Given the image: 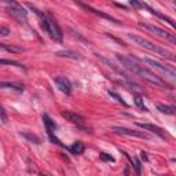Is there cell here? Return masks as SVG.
I'll use <instances>...</instances> for the list:
<instances>
[{
    "label": "cell",
    "mask_w": 176,
    "mask_h": 176,
    "mask_svg": "<svg viewBox=\"0 0 176 176\" xmlns=\"http://www.w3.org/2000/svg\"><path fill=\"white\" fill-rule=\"evenodd\" d=\"M61 116L63 118H66V121H70L73 124H77V125H83L85 123L84 117L80 116V114L74 113V111H70V110H62L61 111Z\"/></svg>",
    "instance_id": "obj_9"
},
{
    "label": "cell",
    "mask_w": 176,
    "mask_h": 176,
    "mask_svg": "<svg viewBox=\"0 0 176 176\" xmlns=\"http://www.w3.org/2000/svg\"><path fill=\"white\" fill-rule=\"evenodd\" d=\"M146 10H149L150 12H151V14H154V15H157V17H158V18H161V20H164L165 22H168V24L171 25V26H172V28H174V29L176 30V25L174 24V21H172L171 18H168V17H166V15H164V14H162V12H160V11L154 10V8L149 7V6H147V4H146Z\"/></svg>",
    "instance_id": "obj_12"
},
{
    "label": "cell",
    "mask_w": 176,
    "mask_h": 176,
    "mask_svg": "<svg viewBox=\"0 0 176 176\" xmlns=\"http://www.w3.org/2000/svg\"><path fill=\"white\" fill-rule=\"evenodd\" d=\"M0 113H2V123L6 124V123H7V114H6V110H4V109H2Z\"/></svg>",
    "instance_id": "obj_29"
},
{
    "label": "cell",
    "mask_w": 176,
    "mask_h": 176,
    "mask_svg": "<svg viewBox=\"0 0 176 176\" xmlns=\"http://www.w3.org/2000/svg\"><path fill=\"white\" fill-rule=\"evenodd\" d=\"M133 168H135V172L138 176H140V162L138 160H133Z\"/></svg>",
    "instance_id": "obj_26"
},
{
    "label": "cell",
    "mask_w": 176,
    "mask_h": 176,
    "mask_svg": "<svg viewBox=\"0 0 176 176\" xmlns=\"http://www.w3.org/2000/svg\"><path fill=\"white\" fill-rule=\"evenodd\" d=\"M129 4L135 8H146V3H142V2H136V0H131Z\"/></svg>",
    "instance_id": "obj_22"
},
{
    "label": "cell",
    "mask_w": 176,
    "mask_h": 176,
    "mask_svg": "<svg viewBox=\"0 0 176 176\" xmlns=\"http://www.w3.org/2000/svg\"><path fill=\"white\" fill-rule=\"evenodd\" d=\"M70 151L73 154H83L84 153V145L81 142H74L72 146H70Z\"/></svg>",
    "instance_id": "obj_18"
},
{
    "label": "cell",
    "mask_w": 176,
    "mask_h": 176,
    "mask_svg": "<svg viewBox=\"0 0 176 176\" xmlns=\"http://www.w3.org/2000/svg\"><path fill=\"white\" fill-rule=\"evenodd\" d=\"M139 26H140V28H143V29H146V30H149V32H151V33L157 34V36L162 37V39L169 40L171 43L176 44V34L169 33L168 30L161 29L160 26H156V25H153V24H147V22H139Z\"/></svg>",
    "instance_id": "obj_4"
},
{
    "label": "cell",
    "mask_w": 176,
    "mask_h": 176,
    "mask_svg": "<svg viewBox=\"0 0 176 176\" xmlns=\"http://www.w3.org/2000/svg\"><path fill=\"white\" fill-rule=\"evenodd\" d=\"M69 30L72 32V34H73V36H74V37H77V39H79L80 41H83V43H87V40H85V39H84V37H83V36H80V34H79V32H74V30L72 29V28H70Z\"/></svg>",
    "instance_id": "obj_27"
},
{
    "label": "cell",
    "mask_w": 176,
    "mask_h": 176,
    "mask_svg": "<svg viewBox=\"0 0 176 176\" xmlns=\"http://www.w3.org/2000/svg\"><path fill=\"white\" fill-rule=\"evenodd\" d=\"M135 103H136V106L139 107V109H142L143 111H147V107L145 106V103H143V98L142 97L135 95Z\"/></svg>",
    "instance_id": "obj_21"
},
{
    "label": "cell",
    "mask_w": 176,
    "mask_h": 176,
    "mask_svg": "<svg viewBox=\"0 0 176 176\" xmlns=\"http://www.w3.org/2000/svg\"><path fill=\"white\" fill-rule=\"evenodd\" d=\"M109 95H110V97H111V98H114V99H116V102H118V103H121V105H123V106H125V107H128V103H127V102H125V101H124V99H123V98H121V97H120V95H118V94H117V92H114V91H109Z\"/></svg>",
    "instance_id": "obj_20"
},
{
    "label": "cell",
    "mask_w": 176,
    "mask_h": 176,
    "mask_svg": "<svg viewBox=\"0 0 176 176\" xmlns=\"http://www.w3.org/2000/svg\"><path fill=\"white\" fill-rule=\"evenodd\" d=\"M172 161H174V162H176V158H172Z\"/></svg>",
    "instance_id": "obj_31"
},
{
    "label": "cell",
    "mask_w": 176,
    "mask_h": 176,
    "mask_svg": "<svg viewBox=\"0 0 176 176\" xmlns=\"http://www.w3.org/2000/svg\"><path fill=\"white\" fill-rule=\"evenodd\" d=\"M0 63H2V65H15V66H18V68H22V65H21V63L15 62V61H7V59H2V61H0Z\"/></svg>",
    "instance_id": "obj_24"
},
{
    "label": "cell",
    "mask_w": 176,
    "mask_h": 176,
    "mask_svg": "<svg viewBox=\"0 0 176 176\" xmlns=\"http://www.w3.org/2000/svg\"><path fill=\"white\" fill-rule=\"evenodd\" d=\"M113 132L118 133V135H125V136H135V138H143V139H150L147 133L139 132V131H133L125 127H113Z\"/></svg>",
    "instance_id": "obj_7"
},
{
    "label": "cell",
    "mask_w": 176,
    "mask_h": 176,
    "mask_svg": "<svg viewBox=\"0 0 176 176\" xmlns=\"http://www.w3.org/2000/svg\"><path fill=\"white\" fill-rule=\"evenodd\" d=\"M55 55H58V56H63V58H70V59H81L77 52H73V51H69V50L56 51Z\"/></svg>",
    "instance_id": "obj_15"
},
{
    "label": "cell",
    "mask_w": 176,
    "mask_h": 176,
    "mask_svg": "<svg viewBox=\"0 0 176 176\" xmlns=\"http://www.w3.org/2000/svg\"><path fill=\"white\" fill-rule=\"evenodd\" d=\"M43 121H44V125H46L47 132H48V133H52L54 131L58 128V125H56V124L51 120V117L48 116V114H43Z\"/></svg>",
    "instance_id": "obj_13"
},
{
    "label": "cell",
    "mask_w": 176,
    "mask_h": 176,
    "mask_svg": "<svg viewBox=\"0 0 176 176\" xmlns=\"http://www.w3.org/2000/svg\"><path fill=\"white\" fill-rule=\"evenodd\" d=\"M99 157H101L103 161H110V162H114L116 160H114V157H111L110 154H107V153H101L99 154Z\"/></svg>",
    "instance_id": "obj_23"
},
{
    "label": "cell",
    "mask_w": 176,
    "mask_h": 176,
    "mask_svg": "<svg viewBox=\"0 0 176 176\" xmlns=\"http://www.w3.org/2000/svg\"><path fill=\"white\" fill-rule=\"evenodd\" d=\"M54 83L59 88V91H62L63 94H66V95L72 94V84H70L69 79L63 77V76H58V77L54 79Z\"/></svg>",
    "instance_id": "obj_8"
},
{
    "label": "cell",
    "mask_w": 176,
    "mask_h": 176,
    "mask_svg": "<svg viewBox=\"0 0 176 176\" xmlns=\"http://www.w3.org/2000/svg\"><path fill=\"white\" fill-rule=\"evenodd\" d=\"M80 6H81L83 8H85V10H88V11H91V12H94V14H97L99 15V17H102V18H105V20H109L110 22H113V24H116V25H120V22H118L116 18H113L111 15H109L106 14V12H103V11H99V10H95V8H92L91 6H87V4H83V3H79Z\"/></svg>",
    "instance_id": "obj_10"
},
{
    "label": "cell",
    "mask_w": 176,
    "mask_h": 176,
    "mask_svg": "<svg viewBox=\"0 0 176 176\" xmlns=\"http://www.w3.org/2000/svg\"><path fill=\"white\" fill-rule=\"evenodd\" d=\"M8 33H10V30H8L6 26H2V28H0V36H7Z\"/></svg>",
    "instance_id": "obj_28"
},
{
    "label": "cell",
    "mask_w": 176,
    "mask_h": 176,
    "mask_svg": "<svg viewBox=\"0 0 176 176\" xmlns=\"http://www.w3.org/2000/svg\"><path fill=\"white\" fill-rule=\"evenodd\" d=\"M0 87H2V88L15 89V91H18V92H22L25 89V85L21 84V83H7V81H3V83H0Z\"/></svg>",
    "instance_id": "obj_14"
},
{
    "label": "cell",
    "mask_w": 176,
    "mask_h": 176,
    "mask_svg": "<svg viewBox=\"0 0 176 176\" xmlns=\"http://www.w3.org/2000/svg\"><path fill=\"white\" fill-rule=\"evenodd\" d=\"M140 157H142V160H143V161H149V158H147V156H146V153H145V151H142V153H140Z\"/></svg>",
    "instance_id": "obj_30"
},
{
    "label": "cell",
    "mask_w": 176,
    "mask_h": 176,
    "mask_svg": "<svg viewBox=\"0 0 176 176\" xmlns=\"http://www.w3.org/2000/svg\"><path fill=\"white\" fill-rule=\"evenodd\" d=\"M48 22H50V33L48 34L55 41H62L63 33H62V30H61V28H59V25H58V22H56V20L51 14H48Z\"/></svg>",
    "instance_id": "obj_6"
},
{
    "label": "cell",
    "mask_w": 176,
    "mask_h": 176,
    "mask_svg": "<svg viewBox=\"0 0 176 176\" xmlns=\"http://www.w3.org/2000/svg\"><path fill=\"white\" fill-rule=\"evenodd\" d=\"M21 135L25 138L26 140H29V142H32V143H34V145H40L41 143V140H40V138L39 136H36L34 133H32V132H21Z\"/></svg>",
    "instance_id": "obj_17"
},
{
    "label": "cell",
    "mask_w": 176,
    "mask_h": 176,
    "mask_svg": "<svg viewBox=\"0 0 176 176\" xmlns=\"http://www.w3.org/2000/svg\"><path fill=\"white\" fill-rule=\"evenodd\" d=\"M135 125L138 127H140V128H143V129H147V131H151V132H154L156 135H158L160 138H162L164 139L165 138V133H164V131L161 129L160 127H157V125H153V124H142V123H135Z\"/></svg>",
    "instance_id": "obj_11"
},
{
    "label": "cell",
    "mask_w": 176,
    "mask_h": 176,
    "mask_svg": "<svg viewBox=\"0 0 176 176\" xmlns=\"http://www.w3.org/2000/svg\"><path fill=\"white\" fill-rule=\"evenodd\" d=\"M6 4H7V7H8V11H10V14L14 15L17 20H26V17H28V11L25 10L24 7H22L21 4H18V3H15V2H6Z\"/></svg>",
    "instance_id": "obj_5"
},
{
    "label": "cell",
    "mask_w": 176,
    "mask_h": 176,
    "mask_svg": "<svg viewBox=\"0 0 176 176\" xmlns=\"http://www.w3.org/2000/svg\"><path fill=\"white\" fill-rule=\"evenodd\" d=\"M142 61H143V62H146L147 65L153 66L156 70H158V72L161 73L162 76H165V77H168V79H171V80H174V81H176V72H175V70H172L171 68H168V66L164 65V63L158 62V61H156V59H153V58H149V56H143Z\"/></svg>",
    "instance_id": "obj_3"
},
{
    "label": "cell",
    "mask_w": 176,
    "mask_h": 176,
    "mask_svg": "<svg viewBox=\"0 0 176 176\" xmlns=\"http://www.w3.org/2000/svg\"><path fill=\"white\" fill-rule=\"evenodd\" d=\"M41 176H47V175H41Z\"/></svg>",
    "instance_id": "obj_32"
},
{
    "label": "cell",
    "mask_w": 176,
    "mask_h": 176,
    "mask_svg": "<svg viewBox=\"0 0 176 176\" xmlns=\"http://www.w3.org/2000/svg\"><path fill=\"white\" fill-rule=\"evenodd\" d=\"M116 58L125 69H128L129 72L135 73V74H138V76H140V77L147 80L149 83H151V84L157 85V87H161V88H169V85L166 84L164 80H161L157 74H154L153 72H150L149 69L138 65L135 61H132L131 58H128V56H125V55H121V54H116Z\"/></svg>",
    "instance_id": "obj_1"
},
{
    "label": "cell",
    "mask_w": 176,
    "mask_h": 176,
    "mask_svg": "<svg viewBox=\"0 0 176 176\" xmlns=\"http://www.w3.org/2000/svg\"><path fill=\"white\" fill-rule=\"evenodd\" d=\"M157 109H158L161 113L169 114V116L176 114V107H174V106H168V105H164V103H158L157 105Z\"/></svg>",
    "instance_id": "obj_16"
},
{
    "label": "cell",
    "mask_w": 176,
    "mask_h": 176,
    "mask_svg": "<svg viewBox=\"0 0 176 176\" xmlns=\"http://www.w3.org/2000/svg\"><path fill=\"white\" fill-rule=\"evenodd\" d=\"M48 136H50V139H51V142H54V143H56L58 146H61V147H65V145H63L62 142L58 139L56 136H54V133H48Z\"/></svg>",
    "instance_id": "obj_25"
},
{
    "label": "cell",
    "mask_w": 176,
    "mask_h": 176,
    "mask_svg": "<svg viewBox=\"0 0 176 176\" xmlns=\"http://www.w3.org/2000/svg\"><path fill=\"white\" fill-rule=\"evenodd\" d=\"M0 48L4 50V51H8V52H22L21 47H15V46H10V44H6V43H0Z\"/></svg>",
    "instance_id": "obj_19"
},
{
    "label": "cell",
    "mask_w": 176,
    "mask_h": 176,
    "mask_svg": "<svg viewBox=\"0 0 176 176\" xmlns=\"http://www.w3.org/2000/svg\"><path fill=\"white\" fill-rule=\"evenodd\" d=\"M127 37H128V39H131L135 44H138V46H140V47H143V48L151 51V52L157 54V55L164 56V58L172 61V62H176V55L174 52H171V51H168V50L162 48V47L157 46V44H154L153 41L147 40V39H145V37L138 36V34H133V33H127Z\"/></svg>",
    "instance_id": "obj_2"
}]
</instances>
